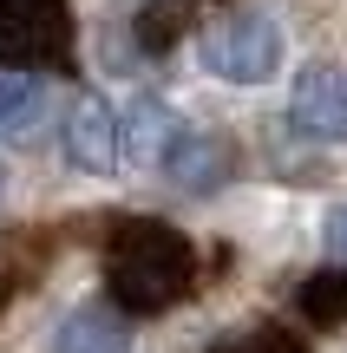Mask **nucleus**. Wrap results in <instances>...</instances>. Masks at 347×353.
I'll return each instance as SVG.
<instances>
[{"label":"nucleus","mask_w":347,"mask_h":353,"mask_svg":"<svg viewBox=\"0 0 347 353\" xmlns=\"http://www.w3.org/2000/svg\"><path fill=\"white\" fill-rule=\"evenodd\" d=\"M105 288L125 314H164L197 288V249L157 216H131L105 242Z\"/></svg>","instance_id":"obj_1"},{"label":"nucleus","mask_w":347,"mask_h":353,"mask_svg":"<svg viewBox=\"0 0 347 353\" xmlns=\"http://www.w3.org/2000/svg\"><path fill=\"white\" fill-rule=\"evenodd\" d=\"M204 65L217 79H230V85H262V79H275V65H282V26H275V13H223L217 26L204 33Z\"/></svg>","instance_id":"obj_2"},{"label":"nucleus","mask_w":347,"mask_h":353,"mask_svg":"<svg viewBox=\"0 0 347 353\" xmlns=\"http://www.w3.org/2000/svg\"><path fill=\"white\" fill-rule=\"evenodd\" d=\"M72 7L66 0H0V65H66Z\"/></svg>","instance_id":"obj_3"},{"label":"nucleus","mask_w":347,"mask_h":353,"mask_svg":"<svg viewBox=\"0 0 347 353\" xmlns=\"http://www.w3.org/2000/svg\"><path fill=\"white\" fill-rule=\"evenodd\" d=\"M288 125L308 144H328V151H347V65L315 59L295 72V92H288Z\"/></svg>","instance_id":"obj_4"},{"label":"nucleus","mask_w":347,"mask_h":353,"mask_svg":"<svg viewBox=\"0 0 347 353\" xmlns=\"http://www.w3.org/2000/svg\"><path fill=\"white\" fill-rule=\"evenodd\" d=\"M59 144H66V164L86 170V176H118V164H125V131H118V112L99 99V92H86V99L66 112Z\"/></svg>","instance_id":"obj_5"},{"label":"nucleus","mask_w":347,"mask_h":353,"mask_svg":"<svg viewBox=\"0 0 347 353\" xmlns=\"http://www.w3.org/2000/svg\"><path fill=\"white\" fill-rule=\"evenodd\" d=\"M118 131H125V164H138V170H164L170 144L184 138V118L170 112L164 99H138L125 118H118Z\"/></svg>","instance_id":"obj_6"},{"label":"nucleus","mask_w":347,"mask_h":353,"mask_svg":"<svg viewBox=\"0 0 347 353\" xmlns=\"http://www.w3.org/2000/svg\"><path fill=\"white\" fill-rule=\"evenodd\" d=\"M52 353H131V327H125V307H105V301H86L59 321L52 334Z\"/></svg>","instance_id":"obj_7"},{"label":"nucleus","mask_w":347,"mask_h":353,"mask_svg":"<svg viewBox=\"0 0 347 353\" xmlns=\"http://www.w3.org/2000/svg\"><path fill=\"white\" fill-rule=\"evenodd\" d=\"M164 176L177 190H217L223 176H230V144L223 138H210V131H184L177 144H170V157H164Z\"/></svg>","instance_id":"obj_8"},{"label":"nucleus","mask_w":347,"mask_h":353,"mask_svg":"<svg viewBox=\"0 0 347 353\" xmlns=\"http://www.w3.org/2000/svg\"><path fill=\"white\" fill-rule=\"evenodd\" d=\"M52 99H46V79L33 72H0V144H33L39 125H46Z\"/></svg>","instance_id":"obj_9"},{"label":"nucleus","mask_w":347,"mask_h":353,"mask_svg":"<svg viewBox=\"0 0 347 353\" xmlns=\"http://www.w3.org/2000/svg\"><path fill=\"white\" fill-rule=\"evenodd\" d=\"M301 307H308L321 327H341V321H347V275H308Z\"/></svg>","instance_id":"obj_10"},{"label":"nucleus","mask_w":347,"mask_h":353,"mask_svg":"<svg viewBox=\"0 0 347 353\" xmlns=\"http://www.w3.org/2000/svg\"><path fill=\"white\" fill-rule=\"evenodd\" d=\"M217 353H308L295 341V334H282V327H249V334H236V341H223Z\"/></svg>","instance_id":"obj_11"},{"label":"nucleus","mask_w":347,"mask_h":353,"mask_svg":"<svg viewBox=\"0 0 347 353\" xmlns=\"http://www.w3.org/2000/svg\"><path fill=\"white\" fill-rule=\"evenodd\" d=\"M321 249L335 255V262H347V203H335V210H328V223H321Z\"/></svg>","instance_id":"obj_12"}]
</instances>
